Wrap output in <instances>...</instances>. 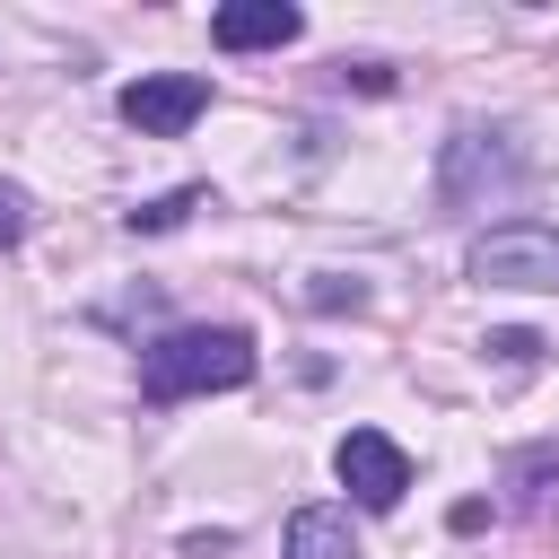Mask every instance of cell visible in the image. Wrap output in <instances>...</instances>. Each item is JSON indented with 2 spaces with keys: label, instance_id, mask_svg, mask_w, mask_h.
I'll use <instances>...</instances> for the list:
<instances>
[{
  "label": "cell",
  "instance_id": "1",
  "mask_svg": "<svg viewBox=\"0 0 559 559\" xmlns=\"http://www.w3.org/2000/svg\"><path fill=\"white\" fill-rule=\"evenodd\" d=\"M262 349L245 323H175L140 349V393L148 402H192V393H236L253 384Z\"/></svg>",
  "mask_w": 559,
  "mask_h": 559
},
{
  "label": "cell",
  "instance_id": "2",
  "mask_svg": "<svg viewBox=\"0 0 559 559\" xmlns=\"http://www.w3.org/2000/svg\"><path fill=\"white\" fill-rule=\"evenodd\" d=\"M515 183H524L515 131H498V122H454V131H445V157H437V201H445V210L507 201Z\"/></svg>",
  "mask_w": 559,
  "mask_h": 559
},
{
  "label": "cell",
  "instance_id": "3",
  "mask_svg": "<svg viewBox=\"0 0 559 559\" xmlns=\"http://www.w3.org/2000/svg\"><path fill=\"white\" fill-rule=\"evenodd\" d=\"M463 271L480 288H559V227L542 218H498L463 245Z\"/></svg>",
  "mask_w": 559,
  "mask_h": 559
},
{
  "label": "cell",
  "instance_id": "4",
  "mask_svg": "<svg viewBox=\"0 0 559 559\" xmlns=\"http://www.w3.org/2000/svg\"><path fill=\"white\" fill-rule=\"evenodd\" d=\"M114 114H122L131 131H148V140H175V131H192V122L210 114V79H201V70H148V79H131V87L114 96Z\"/></svg>",
  "mask_w": 559,
  "mask_h": 559
},
{
  "label": "cell",
  "instance_id": "5",
  "mask_svg": "<svg viewBox=\"0 0 559 559\" xmlns=\"http://www.w3.org/2000/svg\"><path fill=\"white\" fill-rule=\"evenodd\" d=\"M332 472H341V489H349L367 515H393L402 489H411V454H402L384 428H349V437L332 445Z\"/></svg>",
  "mask_w": 559,
  "mask_h": 559
},
{
  "label": "cell",
  "instance_id": "6",
  "mask_svg": "<svg viewBox=\"0 0 559 559\" xmlns=\"http://www.w3.org/2000/svg\"><path fill=\"white\" fill-rule=\"evenodd\" d=\"M297 35H306V9L297 0H236V9L210 17V44L218 52H280Z\"/></svg>",
  "mask_w": 559,
  "mask_h": 559
},
{
  "label": "cell",
  "instance_id": "7",
  "mask_svg": "<svg viewBox=\"0 0 559 559\" xmlns=\"http://www.w3.org/2000/svg\"><path fill=\"white\" fill-rule=\"evenodd\" d=\"M498 507L507 515H524V524H550L559 515V437H542V445H515L507 454V472H498Z\"/></svg>",
  "mask_w": 559,
  "mask_h": 559
},
{
  "label": "cell",
  "instance_id": "8",
  "mask_svg": "<svg viewBox=\"0 0 559 559\" xmlns=\"http://www.w3.org/2000/svg\"><path fill=\"white\" fill-rule=\"evenodd\" d=\"M280 559H358L349 507H332V498L297 507V515H288V533H280Z\"/></svg>",
  "mask_w": 559,
  "mask_h": 559
},
{
  "label": "cell",
  "instance_id": "9",
  "mask_svg": "<svg viewBox=\"0 0 559 559\" xmlns=\"http://www.w3.org/2000/svg\"><path fill=\"white\" fill-rule=\"evenodd\" d=\"M192 210H210V183H175V192L140 201V210H131V236H166V227H183Z\"/></svg>",
  "mask_w": 559,
  "mask_h": 559
},
{
  "label": "cell",
  "instance_id": "10",
  "mask_svg": "<svg viewBox=\"0 0 559 559\" xmlns=\"http://www.w3.org/2000/svg\"><path fill=\"white\" fill-rule=\"evenodd\" d=\"M26 227H35V201H26L17 183H0V253H17V245H26Z\"/></svg>",
  "mask_w": 559,
  "mask_h": 559
},
{
  "label": "cell",
  "instance_id": "11",
  "mask_svg": "<svg viewBox=\"0 0 559 559\" xmlns=\"http://www.w3.org/2000/svg\"><path fill=\"white\" fill-rule=\"evenodd\" d=\"M306 297H314L323 314H332V306H349V314H358V306H367V280H341V271H314V288H306Z\"/></svg>",
  "mask_w": 559,
  "mask_h": 559
},
{
  "label": "cell",
  "instance_id": "12",
  "mask_svg": "<svg viewBox=\"0 0 559 559\" xmlns=\"http://www.w3.org/2000/svg\"><path fill=\"white\" fill-rule=\"evenodd\" d=\"M480 349H489L498 367H533V358H542V341H533V332H489Z\"/></svg>",
  "mask_w": 559,
  "mask_h": 559
}]
</instances>
